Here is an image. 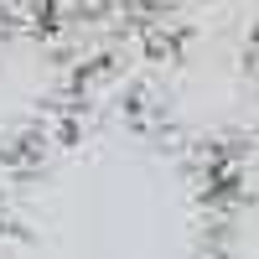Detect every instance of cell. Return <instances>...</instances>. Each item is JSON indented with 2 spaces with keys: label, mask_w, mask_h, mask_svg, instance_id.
Instances as JSON below:
<instances>
[{
  "label": "cell",
  "mask_w": 259,
  "mask_h": 259,
  "mask_svg": "<svg viewBox=\"0 0 259 259\" xmlns=\"http://www.w3.org/2000/svg\"><path fill=\"white\" fill-rule=\"evenodd\" d=\"M233 161H249V171H254V177H259V140L244 150V156H233Z\"/></svg>",
  "instance_id": "1"
},
{
  "label": "cell",
  "mask_w": 259,
  "mask_h": 259,
  "mask_svg": "<svg viewBox=\"0 0 259 259\" xmlns=\"http://www.w3.org/2000/svg\"><path fill=\"white\" fill-rule=\"evenodd\" d=\"M130 6H135V11H140V16H145V11H150V6H156V0H130Z\"/></svg>",
  "instance_id": "2"
}]
</instances>
